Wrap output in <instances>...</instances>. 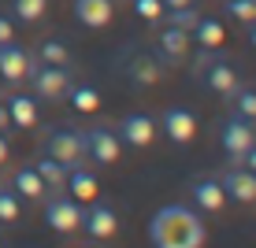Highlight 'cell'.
Here are the masks:
<instances>
[{"label": "cell", "instance_id": "6da1fadb", "mask_svg": "<svg viewBox=\"0 0 256 248\" xmlns=\"http://www.w3.org/2000/svg\"><path fill=\"white\" fill-rule=\"evenodd\" d=\"M204 241V219L186 204H167L148 219V245L156 248H200Z\"/></svg>", "mask_w": 256, "mask_h": 248}, {"label": "cell", "instance_id": "7a4b0ae2", "mask_svg": "<svg viewBox=\"0 0 256 248\" xmlns=\"http://www.w3.org/2000/svg\"><path fill=\"white\" fill-rule=\"evenodd\" d=\"M26 78H30L34 93H38L41 100H64V96H67V85L74 82V78H70V67L41 63L38 56H30V63H26Z\"/></svg>", "mask_w": 256, "mask_h": 248}, {"label": "cell", "instance_id": "3957f363", "mask_svg": "<svg viewBox=\"0 0 256 248\" xmlns=\"http://www.w3.org/2000/svg\"><path fill=\"white\" fill-rule=\"evenodd\" d=\"M41 148H45V156L60 159L67 167L86 163V141H82V130H74V126H52L45 141H41Z\"/></svg>", "mask_w": 256, "mask_h": 248}, {"label": "cell", "instance_id": "277c9868", "mask_svg": "<svg viewBox=\"0 0 256 248\" xmlns=\"http://www.w3.org/2000/svg\"><path fill=\"white\" fill-rule=\"evenodd\" d=\"M41 204H45V223L56 230V234H78V230H82V200H74L70 193L67 197L64 193H60V197L48 193Z\"/></svg>", "mask_w": 256, "mask_h": 248}, {"label": "cell", "instance_id": "5b68a950", "mask_svg": "<svg viewBox=\"0 0 256 248\" xmlns=\"http://www.w3.org/2000/svg\"><path fill=\"white\" fill-rule=\"evenodd\" d=\"M82 141H86V159H93V163H100V167H112L119 159V152H122L119 134H116V130H108V126L82 130Z\"/></svg>", "mask_w": 256, "mask_h": 248}, {"label": "cell", "instance_id": "8992f818", "mask_svg": "<svg viewBox=\"0 0 256 248\" xmlns=\"http://www.w3.org/2000/svg\"><path fill=\"white\" fill-rule=\"evenodd\" d=\"M82 230L93 237V241H108L112 234L119 230V215H116V208H112L108 200H90L82 208Z\"/></svg>", "mask_w": 256, "mask_h": 248}, {"label": "cell", "instance_id": "52a82bcc", "mask_svg": "<svg viewBox=\"0 0 256 248\" xmlns=\"http://www.w3.org/2000/svg\"><path fill=\"white\" fill-rule=\"evenodd\" d=\"M160 126L167 141H174V145L186 148L193 137H197V115H193L190 108H182V104H171V108L160 111Z\"/></svg>", "mask_w": 256, "mask_h": 248}, {"label": "cell", "instance_id": "ba28073f", "mask_svg": "<svg viewBox=\"0 0 256 248\" xmlns=\"http://www.w3.org/2000/svg\"><path fill=\"white\" fill-rule=\"evenodd\" d=\"M116 134H119L122 145H130V148H148L152 137H156V122H152V115H145V111H126L119 119Z\"/></svg>", "mask_w": 256, "mask_h": 248}, {"label": "cell", "instance_id": "9c48e42d", "mask_svg": "<svg viewBox=\"0 0 256 248\" xmlns=\"http://www.w3.org/2000/svg\"><path fill=\"white\" fill-rule=\"evenodd\" d=\"M219 141H223L226 156L238 163V159L245 156V148L256 145V130H252L249 119H242V115H230V119L223 122V134H219Z\"/></svg>", "mask_w": 256, "mask_h": 248}, {"label": "cell", "instance_id": "30bf717a", "mask_svg": "<svg viewBox=\"0 0 256 248\" xmlns=\"http://www.w3.org/2000/svg\"><path fill=\"white\" fill-rule=\"evenodd\" d=\"M219 182H223V193L226 200L234 204H256V174L249 171V167H230V171L219 174Z\"/></svg>", "mask_w": 256, "mask_h": 248}, {"label": "cell", "instance_id": "8fae6325", "mask_svg": "<svg viewBox=\"0 0 256 248\" xmlns=\"http://www.w3.org/2000/svg\"><path fill=\"white\" fill-rule=\"evenodd\" d=\"M26 63H30V52H26L15 37L0 41V78H4V85L26 82Z\"/></svg>", "mask_w": 256, "mask_h": 248}, {"label": "cell", "instance_id": "7c38bea8", "mask_svg": "<svg viewBox=\"0 0 256 248\" xmlns=\"http://www.w3.org/2000/svg\"><path fill=\"white\" fill-rule=\"evenodd\" d=\"M190 197H193V204H197L200 211H223V208H226V193H223V182H219V174L193 178Z\"/></svg>", "mask_w": 256, "mask_h": 248}, {"label": "cell", "instance_id": "4fadbf2b", "mask_svg": "<svg viewBox=\"0 0 256 248\" xmlns=\"http://www.w3.org/2000/svg\"><path fill=\"white\" fill-rule=\"evenodd\" d=\"M204 85L212 93H219V96H230L238 85H242V78H238V70L226 63L223 56H212L204 63Z\"/></svg>", "mask_w": 256, "mask_h": 248}, {"label": "cell", "instance_id": "5bb4252c", "mask_svg": "<svg viewBox=\"0 0 256 248\" xmlns=\"http://www.w3.org/2000/svg\"><path fill=\"white\" fill-rule=\"evenodd\" d=\"M12 189L19 193V200H34V204H41L48 197V185L41 182V174L34 171V163H22L19 171L12 174Z\"/></svg>", "mask_w": 256, "mask_h": 248}, {"label": "cell", "instance_id": "9a60e30c", "mask_svg": "<svg viewBox=\"0 0 256 248\" xmlns=\"http://www.w3.org/2000/svg\"><path fill=\"white\" fill-rule=\"evenodd\" d=\"M112 11H116L112 0H74V19L90 30H104L112 22Z\"/></svg>", "mask_w": 256, "mask_h": 248}, {"label": "cell", "instance_id": "2e32d148", "mask_svg": "<svg viewBox=\"0 0 256 248\" xmlns=\"http://www.w3.org/2000/svg\"><path fill=\"white\" fill-rule=\"evenodd\" d=\"M64 189H67L74 200H93L96 193H100V182H96V174H93V171H86L82 163H74V167L67 171Z\"/></svg>", "mask_w": 256, "mask_h": 248}, {"label": "cell", "instance_id": "e0dca14e", "mask_svg": "<svg viewBox=\"0 0 256 248\" xmlns=\"http://www.w3.org/2000/svg\"><path fill=\"white\" fill-rule=\"evenodd\" d=\"M4 108H8V119H12L15 126H22V130H30L34 122H38V104H34V96H26V93H12Z\"/></svg>", "mask_w": 256, "mask_h": 248}, {"label": "cell", "instance_id": "ac0fdd59", "mask_svg": "<svg viewBox=\"0 0 256 248\" xmlns=\"http://www.w3.org/2000/svg\"><path fill=\"white\" fill-rule=\"evenodd\" d=\"M34 171L41 174V182L48 185V193H64V182H67L70 167L60 163V159H52V156H41V159H34Z\"/></svg>", "mask_w": 256, "mask_h": 248}, {"label": "cell", "instance_id": "d6986e66", "mask_svg": "<svg viewBox=\"0 0 256 248\" xmlns=\"http://www.w3.org/2000/svg\"><path fill=\"white\" fill-rule=\"evenodd\" d=\"M160 48H164V56H167V59L186 56V52H190V30H178V26L167 22L164 30H160Z\"/></svg>", "mask_w": 256, "mask_h": 248}, {"label": "cell", "instance_id": "ffe728a7", "mask_svg": "<svg viewBox=\"0 0 256 248\" xmlns=\"http://www.w3.org/2000/svg\"><path fill=\"white\" fill-rule=\"evenodd\" d=\"M190 33L197 37V45H200V48H219V45H223V37H226L223 22H219V19H204V15L197 19V26H193Z\"/></svg>", "mask_w": 256, "mask_h": 248}, {"label": "cell", "instance_id": "44dd1931", "mask_svg": "<svg viewBox=\"0 0 256 248\" xmlns=\"http://www.w3.org/2000/svg\"><path fill=\"white\" fill-rule=\"evenodd\" d=\"M67 100H70L74 111H96V108H100V93H96L93 85H82V82L67 85Z\"/></svg>", "mask_w": 256, "mask_h": 248}, {"label": "cell", "instance_id": "7402d4cb", "mask_svg": "<svg viewBox=\"0 0 256 248\" xmlns=\"http://www.w3.org/2000/svg\"><path fill=\"white\" fill-rule=\"evenodd\" d=\"M230 100H234V115L256 122V89L252 85H238V89L230 93Z\"/></svg>", "mask_w": 256, "mask_h": 248}, {"label": "cell", "instance_id": "603a6c76", "mask_svg": "<svg viewBox=\"0 0 256 248\" xmlns=\"http://www.w3.org/2000/svg\"><path fill=\"white\" fill-rule=\"evenodd\" d=\"M38 59L41 63H56V67H70V52L64 41H56V37H48L45 45L38 48Z\"/></svg>", "mask_w": 256, "mask_h": 248}, {"label": "cell", "instance_id": "cb8c5ba5", "mask_svg": "<svg viewBox=\"0 0 256 248\" xmlns=\"http://www.w3.org/2000/svg\"><path fill=\"white\" fill-rule=\"evenodd\" d=\"M12 11L19 22H38L48 11V0H12Z\"/></svg>", "mask_w": 256, "mask_h": 248}, {"label": "cell", "instance_id": "d4e9b609", "mask_svg": "<svg viewBox=\"0 0 256 248\" xmlns=\"http://www.w3.org/2000/svg\"><path fill=\"white\" fill-rule=\"evenodd\" d=\"M223 11L230 15L234 22L249 26V22H256V0H226V4H223Z\"/></svg>", "mask_w": 256, "mask_h": 248}, {"label": "cell", "instance_id": "484cf974", "mask_svg": "<svg viewBox=\"0 0 256 248\" xmlns=\"http://www.w3.org/2000/svg\"><path fill=\"white\" fill-rule=\"evenodd\" d=\"M167 15V22L171 26H178V30H193L197 26V19H200V11L193 4H182V7H171V11H164Z\"/></svg>", "mask_w": 256, "mask_h": 248}, {"label": "cell", "instance_id": "4316f807", "mask_svg": "<svg viewBox=\"0 0 256 248\" xmlns=\"http://www.w3.org/2000/svg\"><path fill=\"white\" fill-rule=\"evenodd\" d=\"M134 11H138L145 22L160 26V22H164V0H134Z\"/></svg>", "mask_w": 256, "mask_h": 248}, {"label": "cell", "instance_id": "83f0119b", "mask_svg": "<svg viewBox=\"0 0 256 248\" xmlns=\"http://www.w3.org/2000/svg\"><path fill=\"white\" fill-rule=\"evenodd\" d=\"M19 219V193L0 189V223H15Z\"/></svg>", "mask_w": 256, "mask_h": 248}, {"label": "cell", "instance_id": "f1b7e54d", "mask_svg": "<svg viewBox=\"0 0 256 248\" xmlns=\"http://www.w3.org/2000/svg\"><path fill=\"white\" fill-rule=\"evenodd\" d=\"M134 78H138V82H156V78H160V70L148 63V59H141V63L134 67Z\"/></svg>", "mask_w": 256, "mask_h": 248}, {"label": "cell", "instance_id": "f546056e", "mask_svg": "<svg viewBox=\"0 0 256 248\" xmlns=\"http://www.w3.org/2000/svg\"><path fill=\"white\" fill-rule=\"evenodd\" d=\"M238 167H249V171L256 174V145H249V148H245V156L238 159Z\"/></svg>", "mask_w": 256, "mask_h": 248}, {"label": "cell", "instance_id": "4dcf8cb0", "mask_svg": "<svg viewBox=\"0 0 256 248\" xmlns=\"http://www.w3.org/2000/svg\"><path fill=\"white\" fill-rule=\"evenodd\" d=\"M15 37V22L8 15H0V41H12Z\"/></svg>", "mask_w": 256, "mask_h": 248}, {"label": "cell", "instance_id": "1f68e13d", "mask_svg": "<svg viewBox=\"0 0 256 248\" xmlns=\"http://www.w3.org/2000/svg\"><path fill=\"white\" fill-rule=\"evenodd\" d=\"M8 152H12V148H8V134H4V130H0V167L8 163Z\"/></svg>", "mask_w": 256, "mask_h": 248}, {"label": "cell", "instance_id": "d6a6232c", "mask_svg": "<svg viewBox=\"0 0 256 248\" xmlns=\"http://www.w3.org/2000/svg\"><path fill=\"white\" fill-rule=\"evenodd\" d=\"M182 4H193V0H164V11H171V7H182Z\"/></svg>", "mask_w": 256, "mask_h": 248}, {"label": "cell", "instance_id": "836d02e7", "mask_svg": "<svg viewBox=\"0 0 256 248\" xmlns=\"http://www.w3.org/2000/svg\"><path fill=\"white\" fill-rule=\"evenodd\" d=\"M8 122H12V119H8V108L0 104V130H8Z\"/></svg>", "mask_w": 256, "mask_h": 248}, {"label": "cell", "instance_id": "e575fe53", "mask_svg": "<svg viewBox=\"0 0 256 248\" xmlns=\"http://www.w3.org/2000/svg\"><path fill=\"white\" fill-rule=\"evenodd\" d=\"M245 30H249V45L256 48V22H249V26H245Z\"/></svg>", "mask_w": 256, "mask_h": 248}]
</instances>
